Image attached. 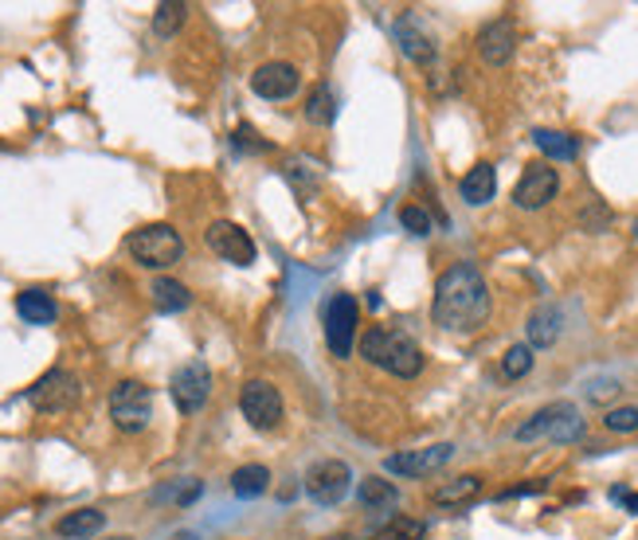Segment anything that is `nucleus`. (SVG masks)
<instances>
[{
    "label": "nucleus",
    "mask_w": 638,
    "mask_h": 540,
    "mask_svg": "<svg viewBox=\"0 0 638 540\" xmlns=\"http://www.w3.org/2000/svg\"><path fill=\"white\" fill-rule=\"evenodd\" d=\"M489 309H494L489 286L474 262H454V267L442 270L432 302L435 326L447 329V333H478L489 321Z\"/></svg>",
    "instance_id": "nucleus-1"
},
{
    "label": "nucleus",
    "mask_w": 638,
    "mask_h": 540,
    "mask_svg": "<svg viewBox=\"0 0 638 540\" xmlns=\"http://www.w3.org/2000/svg\"><path fill=\"white\" fill-rule=\"evenodd\" d=\"M361 356H365L373 368L395 376V380H415L423 373V349L415 345L412 337L400 333V329L373 326L361 337Z\"/></svg>",
    "instance_id": "nucleus-2"
},
{
    "label": "nucleus",
    "mask_w": 638,
    "mask_h": 540,
    "mask_svg": "<svg viewBox=\"0 0 638 540\" xmlns=\"http://www.w3.org/2000/svg\"><path fill=\"white\" fill-rule=\"evenodd\" d=\"M588 423H583L580 408L568 400H556V403H545L541 411H533L521 427H517V443H580Z\"/></svg>",
    "instance_id": "nucleus-3"
},
{
    "label": "nucleus",
    "mask_w": 638,
    "mask_h": 540,
    "mask_svg": "<svg viewBox=\"0 0 638 540\" xmlns=\"http://www.w3.org/2000/svg\"><path fill=\"white\" fill-rule=\"evenodd\" d=\"M126 251L133 255V262L145 270H165L173 262H180L185 255V239L173 224H145L138 232L126 235Z\"/></svg>",
    "instance_id": "nucleus-4"
},
{
    "label": "nucleus",
    "mask_w": 638,
    "mask_h": 540,
    "mask_svg": "<svg viewBox=\"0 0 638 540\" xmlns=\"http://www.w3.org/2000/svg\"><path fill=\"white\" fill-rule=\"evenodd\" d=\"M302 490H306V497L318 502L321 509H333V505L345 502L348 490H353V466H348L345 458H321V462H314L310 470H306Z\"/></svg>",
    "instance_id": "nucleus-5"
},
{
    "label": "nucleus",
    "mask_w": 638,
    "mask_h": 540,
    "mask_svg": "<svg viewBox=\"0 0 638 540\" xmlns=\"http://www.w3.org/2000/svg\"><path fill=\"white\" fill-rule=\"evenodd\" d=\"M110 420L122 435H141L153 420V391L141 380H122L110 391Z\"/></svg>",
    "instance_id": "nucleus-6"
},
{
    "label": "nucleus",
    "mask_w": 638,
    "mask_h": 540,
    "mask_svg": "<svg viewBox=\"0 0 638 540\" xmlns=\"http://www.w3.org/2000/svg\"><path fill=\"white\" fill-rule=\"evenodd\" d=\"M79 400H83V384H79L75 373H67V368H51V373H44L28 388V403L39 415H63Z\"/></svg>",
    "instance_id": "nucleus-7"
},
{
    "label": "nucleus",
    "mask_w": 638,
    "mask_h": 540,
    "mask_svg": "<svg viewBox=\"0 0 638 540\" xmlns=\"http://www.w3.org/2000/svg\"><path fill=\"white\" fill-rule=\"evenodd\" d=\"M357 326H361L357 298H353V294H333V302L326 306V345L338 361H348V356H353Z\"/></svg>",
    "instance_id": "nucleus-8"
},
{
    "label": "nucleus",
    "mask_w": 638,
    "mask_h": 540,
    "mask_svg": "<svg viewBox=\"0 0 638 540\" xmlns=\"http://www.w3.org/2000/svg\"><path fill=\"white\" fill-rule=\"evenodd\" d=\"M239 411L255 431H279L286 403H282V391L271 380H247L239 391Z\"/></svg>",
    "instance_id": "nucleus-9"
},
{
    "label": "nucleus",
    "mask_w": 638,
    "mask_h": 540,
    "mask_svg": "<svg viewBox=\"0 0 638 540\" xmlns=\"http://www.w3.org/2000/svg\"><path fill=\"white\" fill-rule=\"evenodd\" d=\"M169 396H173V403H177L180 415H197V411H204L208 396H212V368H208L204 361L180 364L169 380Z\"/></svg>",
    "instance_id": "nucleus-10"
},
{
    "label": "nucleus",
    "mask_w": 638,
    "mask_h": 540,
    "mask_svg": "<svg viewBox=\"0 0 638 540\" xmlns=\"http://www.w3.org/2000/svg\"><path fill=\"white\" fill-rule=\"evenodd\" d=\"M556 192H560V173L548 161H533V165H525L521 180L513 185V204L521 212H541L545 204H553Z\"/></svg>",
    "instance_id": "nucleus-11"
},
{
    "label": "nucleus",
    "mask_w": 638,
    "mask_h": 540,
    "mask_svg": "<svg viewBox=\"0 0 638 540\" xmlns=\"http://www.w3.org/2000/svg\"><path fill=\"white\" fill-rule=\"evenodd\" d=\"M204 243L212 247V255H220V259L232 262V267H251V262L259 259V247H255L251 232H244V227L232 224V220L208 224Z\"/></svg>",
    "instance_id": "nucleus-12"
},
{
    "label": "nucleus",
    "mask_w": 638,
    "mask_h": 540,
    "mask_svg": "<svg viewBox=\"0 0 638 540\" xmlns=\"http://www.w3.org/2000/svg\"><path fill=\"white\" fill-rule=\"evenodd\" d=\"M454 458V443H435L423 450H400V455L385 458V470L395 478H427L432 470L447 466Z\"/></svg>",
    "instance_id": "nucleus-13"
},
{
    "label": "nucleus",
    "mask_w": 638,
    "mask_h": 540,
    "mask_svg": "<svg viewBox=\"0 0 638 540\" xmlns=\"http://www.w3.org/2000/svg\"><path fill=\"white\" fill-rule=\"evenodd\" d=\"M298 86H302L298 67L282 63V59L255 67V75H251V91L259 94V98H267V103H286V98L298 94Z\"/></svg>",
    "instance_id": "nucleus-14"
},
{
    "label": "nucleus",
    "mask_w": 638,
    "mask_h": 540,
    "mask_svg": "<svg viewBox=\"0 0 638 540\" xmlns=\"http://www.w3.org/2000/svg\"><path fill=\"white\" fill-rule=\"evenodd\" d=\"M392 36H395V44H400V51H404L415 67H432L435 63V39H432V32H427V24H423L415 12H404V16L395 20Z\"/></svg>",
    "instance_id": "nucleus-15"
},
{
    "label": "nucleus",
    "mask_w": 638,
    "mask_h": 540,
    "mask_svg": "<svg viewBox=\"0 0 638 540\" xmlns=\"http://www.w3.org/2000/svg\"><path fill=\"white\" fill-rule=\"evenodd\" d=\"M517 51V24L509 16H498L489 20L486 28L478 32V56L482 63L489 67H506Z\"/></svg>",
    "instance_id": "nucleus-16"
},
{
    "label": "nucleus",
    "mask_w": 638,
    "mask_h": 540,
    "mask_svg": "<svg viewBox=\"0 0 638 540\" xmlns=\"http://www.w3.org/2000/svg\"><path fill=\"white\" fill-rule=\"evenodd\" d=\"M459 192H462V200H466L470 208L489 204L494 192H498V168L489 165V161H478V165L470 168L466 177L459 180Z\"/></svg>",
    "instance_id": "nucleus-17"
},
{
    "label": "nucleus",
    "mask_w": 638,
    "mask_h": 540,
    "mask_svg": "<svg viewBox=\"0 0 638 540\" xmlns=\"http://www.w3.org/2000/svg\"><path fill=\"white\" fill-rule=\"evenodd\" d=\"M560 329H564V314L553 306V302H545L541 309H533V317H529V349H553L556 341H560Z\"/></svg>",
    "instance_id": "nucleus-18"
},
{
    "label": "nucleus",
    "mask_w": 638,
    "mask_h": 540,
    "mask_svg": "<svg viewBox=\"0 0 638 540\" xmlns=\"http://www.w3.org/2000/svg\"><path fill=\"white\" fill-rule=\"evenodd\" d=\"M16 314L28 321V326H51L59 317L56 298L47 290H20L16 294Z\"/></svg>",
    "instance_id": "nucleus-19"
},
{
    "label": "nucleus",
    "mask_w": 638,
    "mask_h": 540,
    "mask_svg": "<svg viewBox=\"0 0 638 540\" xmlns=\"http://www.w3.org/2000/svg\"><path fill=\"white\" fill-rule=\"evenodd\" d=\"M103 525H106L103 509H75V513H63V517H59L56 532L67 540H86V537H94V532H103Z\"/></svg>",
    "instance_id": "nucleus-20"
},
{
    "label": "nucleus",
    "mask_w": 638,
    "mask_h": 540,
    "mask_svg": "<svg viewBox=\"0 0 638 540\" xmlns=\"http://www.w3.org/2000/svg\"><path fill=\"white\" fill-rule=\"evenodd\" d=\"M150 294H153V306H157L161 314H180V309L192 306V290H188L185 282H177V279H165V274L153 279Z\"/></svg>",
    "instance_id": "nucleus-21"
},
{
    "label": "nucleus",
    "mask_w": 638,
    "mask_h": 540,
    "mask_svg": "<svg viewBox=\"0 0 638 540\" xmlns=\"http://www.w3.org/2000/svg\"><path fill=\"white\" fill-rule=\"evenodd\" d=\"M271 490V470L263 462H247L232 474V494L235 497H263Z\"/></svg>",
    "instance_id": "nucleus-22"
},
{
    "label": "nucleus",
    "mask_w": 638,
    "mask_h": 540,
    "mask_svg": "<svg viewBox=\"0 0 638 540\" xmlns=\"http://www.w3.org/2000/svg\"><path fill=\"white\" fill-rule=\"evenodd\" d=\"M357 497L365 509H395L400 505V490H395V482H388V478H365V482L357 485Z\"/></svg>",
    "instance_id": "nucleus-23"
},
{
    "label": "nucleus",
    "mask_w": 638,
    "mask_h": 540,
    "mask_svg": "<svg viewBox=\"0 0 638 540\" xmlns=\"http://www.w3.org/2000/svg\"><path fill=\"white\" fill-rule=\"evenodd\" d=\"M533 141L548 161H576V153H580V141L560 130H533Z\"/></svg>",
    "instance_id": "nucleus-24"
},
{
    "label": "nucleus",
    "mask_w": 638,
    "mask_h": 540,
    "mask_svg": "<svg viewBox=\"0 0 638 540\" xmlns=\"http://www.w3.org/2000/svg\"><path fill=\"white\" fill-rule=\"evenodd\" d=\"M306 118L314 121V126H329V121L338 118V94H333V86L329 83H318L310 94H306Z\"/></svg>",
    "instance_id": "nucleus-25"
},
{
    "label": "nucleus",
    "mask_w": 638,
    "mask_h": 540,
    "mask_svg": "<svg viewBox=\"0 0 638 540\" xmlns=\"http://www.w3.org/2000/svg\"><path fill=\"white\" fill-rule=\"evenodd\" d=\"M478 494H482V478L478 474H462V478H454V482H447V485L435 490V505H466V502H474Z\"/></svg>",
    "instance_id": "nucleus-26"
},
{
    "label": "nucleus",
    "mask_w": 638,
    "mask_h": 540,
    "mask_svg": "<svg viewBox=\"0 0 638 540\" xmlns=\"http://www.w3.org/2000/svg\"><path fill=\"white\" fill-rule=\"evenodd\" d=\"M185 20H188L185 0H165V4H157V12H153V32H157L161 39H173L185 28Z\"/></svg>",
    "instance_id": "nucleus-27"
},
{
    "label": "nucleus",
    "mask_w": 638,
    "mask_h": 540,
    "mask_svg": "<svg viewBox=\"0 0 638 540\" xmlns=\"http://www.w3.org/2000/svg\"><path fill=\"white\" fill-rule=\"evenodd\" d=\"M373 540H427V521H415V517H392V521L376 532Z\"/></svg>",
    "instance_id": "nucleus-28"
},
{
    "label": "nucleus",
    "mask_w": 638,
    "mask_h": 540,
    "mask_svg": "<svg viewBox=\"0 0 638 540\" xmlns=\"http://www.w3.org/2000/svg\"><path fill=\"white\" fill-rule=\"evenodd\" d=\"M501 373L506 380H521V376L533 373V349L529 345H513L506 356H501Z\"/></svg>",
    "instance_id": "nucleus-29"
},
{
    "label": "nucleus",
    "mask_w": 638,
    "mask_h": 540,
    "mask_svg": "<svg viewBox=\"0 0 638 540\" xmlns=\"http://www.w3.org/2000/svg\"><path fill=\"white\" fill-rule=\"evenodd\" d=\"M603 427L615 435H630V431H638V408H611L603 415Z\"/></svg>",
    "instance_id": "nucleus-30"
},
{
    "label": "nucleus",
    "mask_w": 638,
    "mask_h": 540,
    "mask_svg": "<svg viewBox=\"0 0 638 540\" xmlns=\"http://www.w3.org/2000/svg\"><path fill=\"white\" fill-rule=\"evenodd\" d=\"M400 224H404V232H412V235H432V215H427V208H420V204H407L404 212H400Z\"/></svg>",
    "instance_id": "nucleus-31"
},
{
    "label": "nucleus",
    "mask_w": 638,
    "mask_h": 540,
    "mask_svg": "<svg viewBox=\"0 0 638 540\" xmlns=\"http://www.w3.org/2000/svg\"><path fill=\"white\" fill-rule=\"evenodd\" d=\"M157 497H173L177 505H188L200 497V482L197 478H180L177 485H169V490H157Z\"/></svg>",
    "instance_id": "nucleus-32"
},
{
    "label": "nucleus",
    "mask_w": 638,
    "mask_h": 540,
    "mask_svg": "<svg viewBox=\"0 0 638 540\" xmlns=\"http://www.w3.org/2000/svg\"><path fill=\"white\" fill-rule=\"evenodd\" d=\"M580 224H583V232H603V227L611 224V212L600 204V200H592V204L580 212Z\"/></svg>",
    "instance_id": "nucleus-33"
},
{
    "label": "nucleus",
    "mask_w": 638,
    "mask_h": 540,
    "mask_svg": "<svg viewBox=\"0 0 638 540\" xmlns=\"http://www.w3.org/2000/svg\"><path fill=\"white\" fill-rule=\"evenodd\" d=\"M548 482H525V485H513V490H506L501 497H529V494H545Z\"/></svg>",
    "instance_id": "nucleus-34"
},
{
    "label": "nucleus",
    "mask_w": 638,
    "mask_h": 540,
    "mask_svg": "<svg viewBox=\"0 0 638 540\" xmlns=\"http://www.w3.org/2000/svg\"><path fill=\"white\" fill-rule=\"evenodd\" d=\"M235 145H251V150H267V141H255V130L251 126H239V130L232 133Z\"/></svg>",
    "instance_id": "nucleus-35"
},
{
    "label": "nucleus",
    "mask_w": 638,
    "mask_h": 540,
    "mask_svg": "<svg viewBox=\"0 0 638 540\" xmlns=\"http://www.w3.org/2000/svg\"><path fill=\"white\" fill-rule=\"evenodd\" d=\"M611 391H619V384H615V380H603V384H592V400H607Z\"/></svg>",
    "instance_id": "nucleus-36"
},
{
    "label": "nucleus",
    "mask_w": 638,
    "mask_h": 540,
    "mask_svg": "<svg viewBox=\"0 0 638 540\" xmlns=\"http://www.w3.org/2000/svg\"><path fill=\"white\" fill-rule=\"evenodd\" d=\"M623 505H627L630 513H638V494H627V497H623Z\"/></svg>",
    "instance_id": "nucleus-37"
},
{
    "label": "nucleus",
    "mask_w": 638,
    "mask_h": 540,
    "mask_svg": "<svg viewBox=\"0 0 638 540\" xmlns=\"http://www.w3.org/2000/svg\"><path fill=\"white\" fill-rule=\"evenodd\" d=\"M173 540H200V537H197V532H177Z\"/></svg>",
    "instance_id": "nucleus-38"
},
{
    "label": "nucleus",
    "mask_w": 638,
    "mask_h": 540,
    "mask_svg": "<svg viewBox=\"0 0 638 540\" xmlns=\"http://www.w3.org/2000/svg\"><path fill=\"white\" fill-rule=\"evenodd\" d=\"M106 540H133V537H106Z\"/></svg>",
    "instance_id": "nucleus-39"
},
{
    "label": "nucleus",
    "mask_w": 638,
    "mask_h": 540,
    "mask_svg": "<svg viewBox=\"0 0 638 540\" xmlns=\"http://www.w3.org/2000/svg\"><path fill=\"white\" fill-rule=\"evenodd\" d=\"M635 235H638V224H635Z\"/></svg>",
    "instance_id": "nucleus-40"
}]
</instances>
